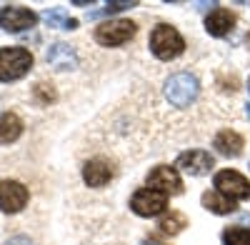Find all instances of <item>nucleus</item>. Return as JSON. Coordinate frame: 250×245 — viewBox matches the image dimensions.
I'll return each instance as SVG.
<instances>
[{"label":"nucleus","instance_id":"0eeeda50","mask_svg":"<svg viewBox=\"0 0 250 245\" xmlns=\"http://www.w3.org/2000/svg\"><path fill=\"white\" fill-rule=\"evenodd\" d=\"M38 23V15L30 8L23 5H5L0 10V25H3L8 33H23L28 28H33Z\"/></svg>","mask_w":250,"mask_h":245},{"label":"nucleus","instance_id":"f257e3e1","mask_svg":"<svg viewBox=\"0 0 250 245\" xmlns=\"http://www.w3.org/2000/svg\"><path fill=\"white\" fill-rule=\"evenodd\" d=\"M150 50L155 53V58L160 60H175L178 55H183L185 50V40L183 35L170 28V25H158L150 33Z\"/></svg>","mask_w":250,"mask_h":245},{"label":"nucleus","instance_id":"2eb2a0df","mask_svg":"<svg viewBox=\"0 0 250 245\" xmlns=\"http://www.w3.org/2000/svg\"><path fill=\"white\" fill-rule=\"evenodd\" d=\"M203 205L210 210V213H215V215H228V213H235V200H230L228 195H223V193H218V190H213V193H203Z\"/></svg>","mask_w":250,"mask_h":245},{"label":"nucleus","instance_id":"5701e85b","mask_svg":"<svg viewBox=\"0 0 250 245\" xmlns=\"http://www.w3.org/2000/svg\"><path fill=\"white\" fill-rule=\"evenodd\" d=\"M245 43H248V48H250V33L245 35Z\"/></svg>","mask_w":250,"mask_h":245},{"label":"nucleus","instance_id":"b1692460","mask_svg":"<svg viewBox=\"0 0 250 245\" xmlns=\"http://www.w3.org/2000/svg\"><path fill=\"white\" fill-rule=\"evenodd\" d=\"M248 115H250V105H248Z\"/></svg>","mask_w":250,"mask_h":245},{"label":"nucleus","instance_id":"f8f14e48","mask_svg":"<svg viewBox=\"0 0 250 245\" xmlns=\"http://www.w3.org/2000/svg\"><path fill=\"white\" fill-rule=\"evenodd\" d=\"M110 178H113V168L105 160H90V163H85V168H83V180H85L90 188H103L105 183H110Z\"/></svg>","mask_w":250,"mask_h":245},{"label":"nucleus","instance_id":"f3484780","mask_svg":"<svg viewBox=\"0 0 250 245\" xmlns=\"http://www.w3.org/2000/svg\"><path fill=\"white\" fill-rule=\"evenodd\" d=\"M43 20H45L50 28H62V30H75V28H78V20H75V18H68L60 8L45 10V13H43Z\"/></svg>","mask_w":250,"mask_h":245},{"label":"nucleus","instance_id":"f03ea898","mask_svg":"<svg viewBox=\"0 0 250 245\" xmlns=\"http://www.w3.org/2000/svg\"><path fill=\"white\" fill-rule=\"evenodd\" d=\"M198 93H200V85H198L195 75H190V73H175L165 80V98H168L175 108L190 105L198 98Z\"/></svg>","mask_w":250,"mask_h":245},{"label":"nucleus","instance_id":"9d476101","mask_svg":"<svg viewBox=\"0 0 250 245\" xmlns=\"http://www.w3.org/2000/svg\"><path fill=\"white\" fill-rule=\"evenodd\" d=\"M178 168L185 170L188 175H205V173H210L213 168V155L210 153H205V150H185L178 155Z\"/></svg>","mask_w":250,"mask_h":245},{"label":"nucleus","instance_id":"39448f33","mask_svg":"<svg viewBox=\"0 0 250 245\" xmlns=\"http://www.w3.org/2000/svg\"><path fill=\"white\" fill-rule=\"evenodd\" d=\"M130 208L140 218L160 215L165 208H168V195L160 193V190H153V188H140L133 195V200H130Z\"/></svg>","mask_w":250,"mask_h":245},{"label":"nucleus","instance_id":"4be33fe9","mask_svg":"<svg viewBox=\"0 0 250 245\" xmlns=\"http://www.w3.org/2000/svg\"><path fill=\"white\" fill-rule=\"evenodd\" d=\"M5 245H33L25 235H15V238H10V240H5Z\"/></svg>","mask_w":250,"mask_h":245},{"label":"nucleus","instance_id":"4468645a","mask_svg":"<svg viewBox=\"0 0 250 245\" xmlns=\"http://www.w3.org/2000/svg\"><path fill=\"white\" fill-rule=\"evenodd\" d=\"M213 145H215L218 153L225 155V158H238V155L243 153V138H240L235 130H220V133L215 135Z\"/></svg>","mask_w":250,"mask_h":245},{"label":"nucleus","instance_id":"1a4fd4ad","mask_svg":"<svg viewBox=\"0 0 250 245\" xmlns=\"http://www.w3.org/2000/svg\"><path fill=\"white\" fill-rule=\"evenodd\" d=\"M148 185H150L153 190L165 193V195H168V193H173V195L183 193V180H180L178 170H175V168H168V165L153 168V170L148 173Z\"/></svg>","mask_w":250,"mask_h":245},{"label":"nucleus","instance_id":"6ab92c4d","mask_svg":"<svg viewBox=\"0 0 250 245\" xmlns=\"http://www.w3.org/2000/svg\"><path fill=\"white\" fill-rule=\"evenodd\" d=\"M223 245H250V228H225Z\"/></svg>","mask_w":250,"mask_h":245},{"label":"nucleus","instance_id":"a211bd4d","mask_svg":"<svg viewBox=\"0 0 250 245\" xmlns=\"http://www.w3.org/2000/svg\"><path fill=\"white\" fill-rule=\"evenodd\" d=\"M163 233H168V235H178L183 228H188V218L183 213H168V215H163L160 220V225H158Z\"/></svg>","mask_w":250,"mask_h":245},{"label":"nucleus","instance_id":"20e7f679","mask_svg":"<svg viewBox=\"0 0 250 245\" xmlns=\"http://www.w3.org/2000/svg\"><path fill=\"white\" fill-rule=\"evenodd\" d=\"M138 25L133 20H108L95 28V40L100 45H108V48H115V45H123L135 35Z\"/></svg>","mask_w":250,"mask_h":245},{"label":"nucleus","instance_id":"ddd939ff","mask_svg":"<svg viewBox=\"0 0 250 245\" xmlns=\"http://www.w3.org/2000/svg\"><path fill=\"white\" fill-rule=\"evenodd\" d=\"M233 25H235V15L230 10H225V8H215L210 15L205 18V30L210 35H215V38L230 33Z\"/></svg>","mask_w":250,"mask_h":245},{"label":"nucleus","instance_id":"6e6552de","mask_svg":"<svg viewBox=\"0 0 250 245\" xmlns=\"http://www.w3.org/2000/svg\"><path fill=\"white\" fill-rule=\"evenodd\" d=\"M215 188H218V193L228 195L230 200L250 198V183L240 173H235V170H220L215 175Z\"/></svg>","mask_w":250,"mask_h":245},{"label":"nucleus","instance_id":"412c9836","mask_svg":"<svg viewBox=\"0 0 250 245\" xmlns=\"http://www.w3.org/2000/svg\"><path fill=\"white\" fill-rule=\"evenodd\" d=\"M138 3L135 0H120V3H108L105 8H103L100 13H95V15H110V13H120V10H128V8H135Z\"/></svg>","mask_w":250,"mask_h":245},{"label":"nucleus","instance_id":"9b49d317","mask_svg":"<svg viewBox=\"0 0 250 245\" xmlns=\"http://www.w3.org/2000/svg\"><path fill=\"white\" fill-rule=\"evenodd\" d=\"M45 60H48V65H53L55 70H73V68H78V55L65 43L50 45L45 50Z\"/></svg>","mask_w":250,"mask_h":245},{"label":"nucleus","instance_id":"423d86ee","mask_svg":"<svg viewBox=\"0 0 250 245\" xmlns=\"http://www.w3.org/2000/svg\"><path fill=\"white\" fill-rule=\"evenodd\" d=\"M28 188L18 180H0V210L3 213H20L28 205Z\"/></svg>","mask_w":250,"mask_h":245},{"label":"nucleus","instance_id":"dca6fc26","mask_svg":"<svg viewBox=\"0 0 250 245\" xmlns=\"http://www.w3.org/2000/svg\"><path fill=\"white\" fill-rule=\"evenodd\" d=\"M23 133V122L15 113H3L0 115V143H15Z\"/></svg>","mask_w":250,"mask_h":245},{"label":"nucleus","instance_id":"aec40b11","mask_svg":"<svg viewBox=\"0 0 250 245\" xmlns=\"http://www.w3.org/2000/svg\"><path fill=\"white\" fill-rule=\"evenodd\" d=\"M33 95H35L38 103H43V105L55 103V98H58L55 88H53V85H48V83H38V85H35V90H33Z\"/></svg>","mask_w":250,"mask_h":245},{"label":"nucleus","instance_id":"7ed1b4c3","mask_svg":"<svg viewBox=\"0 0 250 245\" xmlns=\"http://www.w3.org/2000/svg\"><path fill=\"white\" fill-rule=\"evenodd\" d=\"M33 68V55L25 48H3L0 50V80L10 83V80L23 78Z\"/></svg>","mask_w":250,"mask_h":245}]
</instances>
